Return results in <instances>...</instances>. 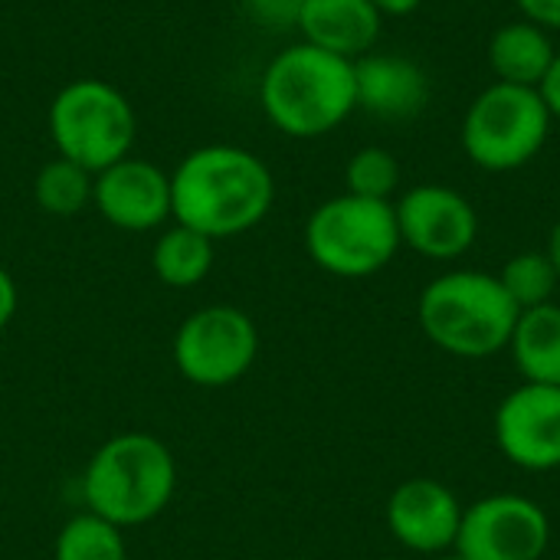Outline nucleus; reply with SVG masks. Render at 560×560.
I'll list each match as a JSON object with an SVG mask.
<instances>
[{"mask_svg":"<svg viewBox=\"0 0 560 560\" xmlns=\"http://www.w3.org/2000/svg\"><path fill=\"white\" fill-rule=\"evenodd\" d=\"M276 203L269 164L236 144L190 151L171 174V217L203 236L230 240L259 226Z\"/></svg>","mask_w":560,"mask_h":560,"instance_id":"1","label":"nucleus"},{"mask_svg":"<svg viewBox=\"0 0 560 560\" xmlns=\"http://www.w3.org/2000/svg\"><path fill=\"white\" fill-rule=\"evenodd\" d=\"M259 105L282 135L325 138L358 108L354 62L305 39L292 43L269 59L259 79Z\"/></svg>","mask_w":560,"mask_h":560,"instance_id":"2","label":"nucleus"},{"mask_svg":"<svg viewBox=\"0 0 560 560\" xmlns=\"http://www.w3.org/2000/svg\"><path fill=\"white\" fill-rule=\"evenodd\" d=\"M518 305L499 276L479 269L443 272L423 285L417 318L420 331L450 358L486 361L509 351L518 325Z\"/></svg>","mask_w":560,"mask_h":560,"instance_id":"3","label":"nucleus"},{"mask_svg":"<svg viewBox=\"0 0 560 560\" xmlns=\"http://www.w3.org/2000/svg\"><path fill=\"white\" fill-rule=\"evenodd\" d=\"M174 489V453L167 450V443L144 430H128L105 440L82 472L85 509L118 525L121 532L158 518L171 505Z\"/></svg>","mask_w":560,"mask_h":560,"instance_id":"4","label":"nucleus"},{"mask_svg":"<svg viewBox=\"0 0 560 560\" xmlns=\"http://www.w3.org/2000/svg\"><path fill=\"white\" fill-rule=\"evenodd\" d=\"M400 226L390 200L338 194L318 203L305 223V253L338 279H368L387 269L400 249Z\"/></svg>","mask_w":560,"mask_h":560,"instance_id":"5","label":"nucleus"},{"mask_svg":"<svg viewBox=\"0 0 560 560\" xmlns=\"http://www.w3.org/2000/svg\"><path fill=\"white\" fill-rule=\"evenodd\" d=\"M551 125L555 118L538 89L492 82L469 102L459 141L476 167L509 174L532 164L545 151Z\"/></svg>","mask_w":560,"mask_h":560,"instance_id":"6","label":"nucleus"},{"mask_svg":"<svg viewBox=\"0 0 560 560\" xmlns=\"http://www.w3.org/2000/svg\"><path fill=\"white\" fill-rule=\"evenodd\" d=\"M138 118L131 102L102 79H75L49 105V138L59 158L98 174L131 154Z\"/></svg>","mask_w":560,"mask_h":560,"instance_id":"7","label":"nucleus"},{"mask_svg":"<svg viewBox=\"0 0 560 560\" xmlns=\"http://www.w3.org/2000/svg\"><path fill=\"white\" fill-rule=\"evenodd\" d=\"M171 354L184 381L197 387H230L256 364L259 328L236 305H207L180 322Z\"/></svg>","mask_w":560,"mask_h":560,"instance_id":"8","label":"nucleus"},{"mask_svg":"<svg viewBox=\"0 0 560 560\" xmlns=\"http://www.w3.org/2000/svg\"><path fill=\"white\" fill-rule=\"evenodd\" d=\"M548 545V512L528 495L495 492L463 509L453 551L466 560H541Z\"/></svg>","mask_w":560,"mask_h":560,"instance_id":"9","label":"nucleus"},{"mask_svg":"<svg viewBox=\"0 0 560 560\" xmlns=\"http://www.w3.org/2000/svg\"><path fill=\"white\" fill-rule=\"evenodd\" d=\"M400 243L423 259L453 262L479 240V213L472 200L443 184H417L397 203Z\"/></svg>","mask_w":560,"mask_h":560,"instance_id":"10","label":"nucleus"},{"mask_svg":"<svg viewBox=\"0 0 560 560\" xmlns=\"http://www.w3.org/2000/svg\"><path fill=\"white\" fill-rule=\"evenodd\" d=\"M495 446L525 472L560 469V387L522 384L495 410Z\"/></svg>","mask_w":560,"mask_h":560,"instance_id":"11","label":"nucleus"},{"mask_svg":"<svg viewBox=\"0 0 560 560\" xmlns=\"http://www.w3.org/2000/svg\"><path fill=\"white\" fill-rule=\"evenodd\" d=\"M95 210L125 233H148L171 220V174L144 158H121L92 180Z\"/></svg>","mask_w":560,"mask_h":560,"instance_id":"12","label":"nucleus"},{"mask_svg":"<svg viewBox=\"0 0 560 560\" xmlns=\"http://www.w3.org/2000/svg\"><path fill=\"white\" fill-rule=\"evenodd\" d=\"M463 509L450 486L423 476L407 479L387 499V528L417 555H443L456 545Z\"/></svg>","mask_w":560,"mask_h":560,"instance_id":"13","label":"nucleus"},{"mask_svg":"<svg viewBox=\"0 0 560 560\" xmlns=\"http://www.w3.org/2000/svg\"><path fill=\"white\" fill-rule=\"evenodd\" d=\"M358 108L387 121L417 118L430 102V75L417 59L397 52H368L354 59Z\"/></svg>","mask_w":560,"mask_h":560,"instance_id":"14","label":"nucleus"},{"mask_svg":"<svg viewBox=\"0 0 560 560\" xmlns=\"http://www.w3.org/2000/svg\"><path fill=\"white\" fill-rule=\"evenodd\" d=\"M295 30L305 43L354 62L374 52L384 16L371 0H305Z\"/></svg>","mask_w":560,"mask_h":560,"instance_id":"15","label":"nucleus"},{"mask_svg":"<svg viewBox=\"0 0 560 560\" xmlns=\"http://www.w3.org/2000/svg\"><path fill=\"white\" fill-rule=\"evenodd\" d=\"M486 56H489V69L495 72V82L538 89L541 79L548 75L558 49H555V39L548 30H541L528 20H512L492 33Z\"/></svg>","mask_w":560,"mask_h":560,"instance_id":"16","label":"nucleus"},{"mask_svg":"<svg viewBox=\"0 0 560 560\" xmlns=\"http://www.w3.org/2000/svg\"><path fill=\"white\" fill-rule=\"evenodd\" d=\"M512 361L525 384L560 387V305L548 302L525 308L509 341Z\"/></svg>","mask_w":560,"mask_h":560,"instance_id":"17","label":"nucleus"},{"mask_svg":"<svg viewBox=\"0 0 560 560\" xmlns=\"http://www.w3.org/2000/svg\"><path fill=\"white\" fill-rule=\"evenodd\" d=\"M151 266L164 285L194 289L213 269V240L190 226L174 223L171 230H164L158 236V243L151 249Z\"/></svg>","mask_w":560,"mask_h":560,"instance_id":"18","label":"nucleus"},{"mask_svg":"<svg viewBox=\"0 0 560 560\" xmlns=\"http://www.w3.org/2000/svg\"><path fill=\"white\" fill-rule=\"evenodd\" d=\"M56 560H128V545L118 525L82 512L69 518L56 538Z\"/></svg>","mask_w":560,"mask_h":560,"instance_id":"19","label":"nucleus"},{"mask_svg":"<svg viewBox=\"0 0 560 560\" xmlns=\"http://www.w3.org/2000/svg\"><path fill=\"white\" fill-rule=\"evenodd\" d=\"M92 180H95V174H89L85 167H79L66 158H56L39 167L33 194H36L39 210H46L52 217H72L92 203Z\"/></svg>","mask_w":560,"mask_h":560,"instance_id":"20","label":"nucleus"},{"mask_svg":"<svg viewBox=\"0 0 560 560\" xmlns=\"http://www.w3.org/2000/svg\"><path fill=\"white\" fill-rule=\"evenodd\" d=\"M499 282L509 292V299L518 305V312L555 302V292H558L560 285L558 272H555L548 253H538V249H525V253L512 256L502 266Z\"/></svg>","mask_w":560,"mask_h":560,"instance_id":"21","label":"nucleus"},{"mask_svg":"<svg viewBox=\"0 0 560 560\" xmlns=\"http://www.w3.org/2000/svg\"><path fill=\"white\" fill-rule=\"evenodd\" d=\"M345 187L354 197L368 200H390L400 187V161L394 151L381 144H368L354 151L345 164Z\"/></svg>","mask_w":560,"mask_h":560,"instance_id":"22","label":"nucleus"},{"mask_svg":"<svg viewBox=\"0 0 560 560\" xmlns=\"http://www.w3.org/2000/svg\"><path fill=\"white\" fill-rule=\"evenodd\" d=\"M240 3L256 26L272 30V33H285L299 23L305 0H240Z\"/></svg>","mask_w":560,"mask_h":560,"instance_id":"23","label":"nucleus"},{"mask_svg":"<svg viewBox=\"0 0 560 560\" xmlns=\"http://www.w3.org/2000/svg\"><path fill=\"white\" fill-rule=\"evenodd\" d=\"M515 3L522 10V20H528L548 33L560 30V0H515Z\"/></svg>","mask_w":560,"mask_h":560,"instance_id":"24","label":"nucleus"},{"mask_svg":"<svg viewBox=\"0 0 560 560\" xmlns=\"http://www.w3.org/2000/svg\"><path fill=\"white\" fill-rule=\"evenodd\" d=\"M16 305H20V292H16V282L13 276L0 266V331L10 325V318L16 315Z\"/></svg>","mask_w":560,"mask_h":560,"instance_id":"25","label":"nucleus"},{"mask_svg":"<svg viewBox=\"0 0 560 560\" xmlns=\"http://www.w3.org/2000/svg\"><path fill=\"white\" fill-rule=\"evenodd\" d=\"M538 92H541V98H545V105H548L551 118H555V121H560V52L555 56V62H551L548 75L541 79Z\"/></svg>","mask_w":560,"mask_h":560,"instance_id":"26","label":"nucleus"},{"mask_svg":"<svg viewBox=\"0 0 560 560\" xmlns=\"http://www.w3.org/2000/svg\"><path fill=\"white\" fill-rule=\"evenodd\" d=\"M381 16H410L423 7V0H371Z\"/></svg>","mask_w":560,"mask_h":560,"instance_id":"27","label":"nucleus"},{"mask_svg":"<svg viewBox=\"0 0 560 560\" xmlns=\"http://www.w3.org/2000/svg\"><path fill=\"white\" fill-rule=\"evenodd\" d=\"M548 259H551V266H555V272H558L560 279V220L551 226V233H548Z\"/></svg>","mask_w":560,"mask_h":560,"instance_id":"28","label":"nucleus"},{"mask_svg":"<svg viewBox=\"0 0 560 560\" xmlns=\"http://www.w3.org/2000/svg\"><path fill=\"white\" fill-rule=\"evenodd\" d=\"M440 560H466V558H463V555H456V551H453V555H443V558H440Z\"/></svg>","mask_w":560,"mask_h":560,"instance_id":"29","label":"nucleus"}]
</instances>
